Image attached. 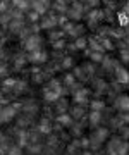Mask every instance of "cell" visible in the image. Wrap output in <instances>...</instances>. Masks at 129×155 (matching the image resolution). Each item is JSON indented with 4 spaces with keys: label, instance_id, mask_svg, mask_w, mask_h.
Masks as SVG:
<instances>
[{
    "label": "cell",
    "instance_id": "obj_1",
    "mask_svg": "<svg viewBox=\"0 0 129 155\" xmlns=\"http://www.w3.org/2000/svg\"><path fill=\"white\" fill-rule=\"evenodd\" d=\"M107 138H108V129H105V127H98L95 133H93L91 140H90L91 148H98L103 141H107Z\"/></svg>",
    "mask_w": 129,
    "mask_h": 155
},
{
    "label": "cell",
    "instance_id": "obj_2",
    "mask_svg": "<svg viewBox=\"0 0 129 155\" xmlns=\"http://www.w3.org/2000/svg\"><path fill=\"white\" fill-rule=\"evenodd\" d=\"M16 107L14 105H5L0 109V124H5V122H9L11 119H14V116H16Z\"/></svg>",
    "mask_w": 129,
    "mask_h": 155
},
{
    "label": "cell",
    "instance_id": "obj_3",
    "mask_svg": "<svg viewBox=\"0 0 129 155\" xmlns=\"http://www.w3.org/2000/svg\"><path fill=\"white\" fill-rule=\"evenodd\" d=\"M40 45H41V38H40L38 35H31V36L26 38V41H24V47H26V50H29V52L40 50Z\"/></svg>",
    "mask_w": 129,
    "mask_h": 155
},
{
    "label": "cell",
    "instance_id": "obj_4",
    "mask_svg": "<svg viewBox=\"0 0 129 155\" xmlns=\"http://www.w3.org/2000/svg\"><path fill=\"white\" fill-rule=\"evenodd\" d=\"M114 105H115V109H117V110L127 112V109H129V98H127V95H121V97H117V98H115V102H114Z\"/></svg>",
    "mask_w": 129,
    "mask_h": 155
},
{
    "label": "cell",
    "instance_id": "obj_5",
    "mask_svg": "<svg viewBox=\"0 0 129 155\" xmlns=\"http://www.w3.org/2000/svg\"><path fill=\"white\" fill-rule=\"evenodd\" d=\"M124 141H121V136H114V138H110V141H108V153L110 155H117L119 148H121V145H122Z\"/></svg>",
    "mask_w": 129,
    "mask_h": 155
},
{
    "label": "cell",
    "instance_id": "obj_6",
    "mask_svg": "<svg viewBox=\"0 0 129 155\" xmlns=\"http://www.w3.org/2000/svg\"><path fill=\"white\" fill-rule=\"evenodd\" d=\"M88 95H90V91H88V90H79V91H76V93H74V102H76V104H79V105H83V104H86V102H88Z\"/></svg>",
    "mask_w": 129,
    "mask_h": 155
},
{
    "label": "cell",
    "instance_id": "obj_7",
    "mask_svg": "<svg viewBox=\"0 0 129 155\" xmlns=\"http://www.w3.org/2000/svg\"><path fill=\"white\" fill-rule=\"evenodd\" d=\"M29 61L31 62H45L47 61V54L43 52V50H34V52H31V55H29Z\"/></svg>",
    "mask_w": 129,
    "mask_h": 155
},
{
    "label": "cell",
    "instance_id": "obj_8",
    "mask_svg": "<svg viewBox=\"0 0 129 155\" xmlns=\"http://www.w3.org/2000/svg\"><path fill=\"white\" fill-rule=\"evenodd\" d=\"M115 76H117V81H119V83L127 84V81H129V74H127V71H126L124 67H117V69H115Z\"/></svg>",
    "mask_w": 129,
    "mask_h": 155
},
{
    "label": "cell",
    "instance_id": "obj_9",
    "mask_svg": "<svg viewBox=\"0 0 129 155\" xmlns=\"http://www.w3.org/2000/svg\"><path fill=\"white\" fill-rule=\"evenodd\" d=\"M59 98H60V95L57 93V91H53L50 88H45V100L47 102H57Z\"/></svg>",
    "mask_w": 129,
    "mask_h": 155
},
{
    "label": "cell",
    "instance_id": "obj_10",
    "mask_svg": "<svg viewBox=\"0 0 129 155\" xmlns=\"http://www.w3.org/2000/svg\"><path fill=\"white\" fill-rule=\"evenodd\" d=\"M102 121V112H95V110H91L90 114V122H91V126H98Z\"/></svg>",
    "mask_w": 129,
    "mask_h": 155
},
{
    "label": "cell",
    "instance_id": "obj_11",
    "mask_svg": "<svg viewBox=\"0 0 129 155\" xmlns=\"http://www.w3.org/2000/svg\"><path fill=\"white\" fill-rule=\"evenodd\" d=\"M57 121L60 122V126H73V117L71 116H64V114H60V116L57 117Z\"/></svg>",
    "mask_w": 129,
    "mask_h": 155
},
{
    "label": "cell",
    "instance_id": "obj_12",
    "mask_svg": "<svg viewBox=\"0 0 129 155\" xmlns=\"http://www.w3.org/2000/svg\"><path fill=\"white\" fill-rule=\"evenodd\" d=\"M41 26H43V28H47V29L55 28V26H57V19H55V17H47L45 21L41 22Z\"/></svg>",
    "mask_w": 129,
    "mask_h": 155
},
{
    "label": "cell",
    "instance_id": "obj_13",
    "mask_svg": "<svg viewBox=\"0 0 129 155\" xmlns=\"http://www.w3.org/2000/svg\"><path fill=\"white\" fill-rule=\"evenodd\" d=\"M105 109V104L102 102V100H93L91 102V110H95V112H102Z\"/></svg>",
    "mask_w": 129,
    "mask_h": 155
},
{
    "label": "cell",
    "instance_id": "obj_14",
    "mask_svg": "<svg viewBox=\"0 0 129 155\" xmlns=\"http://www.w3.org/2000/svg\"><path fill=\"white\" fill-rule=\"evenodd\" d=\"M71 17H74V19H79L81 17V7L78 4H74V7L71 9Z\"/></svg>",
    "mask_w": 129,
    "mask_h": 155
},
{
    "label": "cell",
    "instance_id": "obj_15",
    "mask_svg": "<svg viewBox=\"0 0 129 155\" xmlns=\"http://www.w3.org/2000/svg\"><path fill=\"white\" fill-rule=\"evenodd\" d=\"M71 114H73V116H71L73 119H74V117H83L84 116V109L81 105H78V107H74V110L71 112Z\"/></svg>",
    "mask_w": 129,
    "mask_h": 155
},
{
    "label": "cell",
    "instance_id": "obj_16",
    "mask_svg": "<svg viewBox=\"0 0 129 155\" xmlns=\"http://www.w3.org/2000/svg\"><path fill=\"white\" fill-rule=\"evenodd\" d=\"M90 57H91V61H95V62H102V61H103V52H91Z\"/></svg>",
    "mask_w": 129,
    "mask_h": 155
},
{
    "label": "cell",
    "instance_id": "obj_17",
    "mask_svg": "<svg viewBox=\"0 0 129 155\" xmlns=\"http://www.w3.org/2000/svg\"><path fill=\"white\" fill-rule=\"evenodd\" d=\"M74 47H76V48H86V38H83V36H81V38H76V41H74Z\"/></svg>",
    "mask_w": 129,
    "mask_h": 155
},
{
    "label": "cell",
    "instance_id": "obj_18",
    "mask_svg": "<svg viewBox=\"0 0 129 155\" xmlns=\"http://www.w3.org/2000/svg\"><path fill=\"white\" fill-rule=\"evenodd\" d=\"M17 79H14V78H7L5 81H4V88H14V84H16Z\"/></svg>",
    "mask_w": 129,
    "mask_h": 155
},
{
    "label": "cell",
    "instance_id": "obj_19",
    "mask_svg": "<svg viewBox=\"0 0 129 155\" xmlns=\"http://www.w3.org/2000/svg\"><path fill=\"white\" fill-rule=\"evenodd\" d=\"M66 109H67V100H64V98H59V109H57V110L60 112H64L66 110Z\"/></svg>",
    "mask_w": 129,
    "mask_h": 155
},
{
    "label": "cell",
    "instance_id": "obj_20",
    "mask_svg": "<svg viewBox=\"0 0 129 155\" xmlns=\"http://www.w3.org/2000/svg\"><path fill=\"white\" fill-rule=\"evenodd\" d=\"M9 155H23V150H21L19 145L17 147H12V148H9Z\"/></svg>",
    "mask_w": 129,
    "mask_h": 155
},
{
    "label": "cell",
    "instance_id": "obj_21",
    "mask_svg": "<svg viewBox=\"0 0 129 155\" xmlns=\"http://www.w3.org/2000/svg\"><path fill=\"white\" fill-rule=\"evenodd\" d=\"M119 22H121L122 26H126V24H127V14H126V12L119 14Z\"/></svg>",
    "mask_w": 129,
    "mask_h": 155
},
{
    "label": "cell",
    "instance_id": "obj_22",
    "mask_svg": "<svg viewBox=\"0 0 129 155\" xmlns=\"http://www.w3.org/2000/svg\"><path fill=\"white\" fill-rule=\"evenodd\" d=\"M14 4H16L19 9H26V7H28V2H26V0H14Z\"/></svg>",
    "mask_w": 129,
    "mask_h": 155
},
{
    "label": "cell",
    "instance_id": "obj_23",
    "mask_svg": "<svg viewBox=\"0 0 129 155\" xmlns=\"http://www.w3.org/2000/svg\"><path fill=\"white\" fill-rule=\"evenodd\" d=\"M40 131H43V133H48V131H50V127H48V121H43V122H41Z\"/></svg>",
    "mask_w": 129,
    "mask_h": 155
},
{
    "label": "cell",
    "instance_id": "obj_24",
    "mask_svg": "<svg viewBox=\"0 0 129 155\" xmlns=\"http://www.w3.org/2000/svg\"><path fill=\"white\" fill-rule=\"evenodd\" d=\"M71 64H73V61H71V57H67V59H64V62H62V66H64V67H69Z\"/></svg>",
    "mask_w": 129,
    "mask_h": 155
},
{
    "label": "cell",
    "instance_id": "obj_25",
    "mask_svg": "<svg viewBox=\"0 0 129 155\" xmlns=\"http://www.w3.org/2000/svg\"><path fill=\"white\" fill-rule=\"evenodd\" d=\"M5 72H7V66L4 62H0V74H5Z\"/></svg>",
    "mask_w": 129,
    "mask_h": 155
},
{
    "label": "cell",
    "instance_id": "obj_26",
    "mask_svg": "<svg viewBox=\"0 0 129 155\" xmlns=\"http://www.w3.org/2000/svg\"><path fill=\"white\" fill-rule=\"evenodd\" d=\"M121 54H122V61H124V62H127V50L124 48L122 52H121Z\"/></svg>",
    "mask_w": 129,
    "mask_h": 155
},
{
    "label": "cell",
    "instance_id": "obj_27",
    "mask_svg": "<svg viewBox=\"0 0 129 155\" xmlns=\"http://www.w3.org/2000/svg\"><path fill=\"white\" fill-rule=\"evenodd\" d=\"M0 155H4V150H2V147H0Z\"/></svg>",
    "mask_w": 129,
    "mask_h": 155
},
{
    "label": "cell",
    "instance_id": "obj_28",
    "mask_svg": "<svg viewBox=\"0 0 129 155\" xmlns=\"http://www.w3.org/2000/svg\"><path fill=\"white\" fill-rule=\"evenodd\" d=\"M0 2H4V0H0Z\"/></svg>",
    "mask_w": 129,
    "mask_h": 155
}]
</instances>
